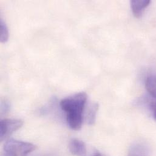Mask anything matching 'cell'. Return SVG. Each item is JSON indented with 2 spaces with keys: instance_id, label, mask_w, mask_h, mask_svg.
<instances>
[{
  "instance_id": "obj_4",
  "label": "cell",
  "mask_w": 156,
  "mask_h": 156,
  "mask_svg": "<svg viewBox=\"0 0 156 156\" xmlns=\"http://www.w3.org/2000/svg\"><path fill=\"white\" fill-rule=\"evenodd\" d=\"M69 148L72 154L76 156L86 155V147L84 143L77 139H73L70 141Z\"/></svg>"
},
{
  "instance_id": "obj_10",
  "label": "cell",
  "mask_w": 156,
  "mask_h": 156,
  "mask_svg": "<svg viewBox=\"0 0 156 156\" xmlns=\"http://www.w3.org/2000/svg\"><path fill=\"white\" fill-rule=\"evenodd\" d=\"M10 109V104L7 101H2L1 104V114L7 113Z\"/></svg>"
},
{
  "instance_id": "obj_12",
  "label": "cell",
  "mask_w": 156,
  "mask_h": 156,
  "mask_svg": "<svg viewBox=\"0 0 156 156\" xmlns=\"http://www.w3.org/2000/svg\"><path fill=\"white\" fill-rule=\"evenodd\" d=\"M102 156L99 153H96L95 154H94L93 156Z\"/></svg>"
},
{
  "instance_id": "obj_3",
  "label": "cell",
  "mask_w": 156,
  "mask_h": 156,
  "mask_svg": "<svg viewBox=\"0 0 156 156\" xmlns=\"http://www.w3.org/2000/svg\"><path fill=\"white\" fill-rule=\"evenodd\" d=\"M23 125L20 119H4L0 122V140L3 141L13 133L19 129Z\"/></svg>"
},
{
  "instance_id": "obj_2",
  "label": "cell",
  "mask_w": 156,
  "mask_h": 156,
  "mask_svg": "<svg viewBox=\"0 0 156 156\" xmlns=\"http://www.w3.org/2000/svg\"><path fill=\"white\" fill-rule=\"evenodd\" d=\"M36 148L32 144L9 139L4 145L3 156H27Z\"/></svg>"
},
{
  "instance_id": "obj_6",
  "label": "cell",
  "mask_w": 156,
  "mask_h": 156,
  "mask_svg": "<svg viewBox=\"0 0 156 156\" xmlns=\"http://www.w3.org/2000/svg\"><path fill=\"white\" fill-rule=\"evenodd\" d=\"M148 148L141 144H136L132 146L129 151L128 156H148Z\"/></svg>"
},
{
  "instance_id": "obj_8",
  "label": "cell",
  "mask_w": 156,
  "mask_h": 156,
  "mask_svg": "<svg viewBox=\"0 0 156 156\" xmlns=\"http://www.w3.org/2000/svg\"><path fill=\"white\" fill-rule=\"evenodd\" d=\"M145 87L151 97L156 100V76H151L147 78Z\"/></svg>"
},
{
  "instance_id": "obj_7",
  "label": "cell",
  "mask_w": 156,
  "mask_h": 156,
  "mask_svg": "<svg viewBox=\"0 0 156 156\" xmlns=\"http://www.w3.org/2000/svg\"><path fill=\"white\" fill-rule=\"evenodd\" d=\"M98 109V104L94 103L90 104L86 114V121L89 125H94L96 120V115Z\"/></svg>"
},
{
  "instance_id": "obj_1",
  "label": "cell",
  "mask_w": 156,
  "mask_h": 156,
  "mask_svg": "<svg viewBox=\"0 0 156 156\" xmlns=\"http://www.w3.org/2000/svg\"><path fill=\"white\" fill-rule=\"evenodd\" d=\"M87 94L79 92L60 101L62 109L66 112V120L68 126L73 130L78 131L83 123V114L87 101Z\"/></svg>"
},
{
  "instance_id": "obj_9",
  "label": "cell",
  "mask_w": 156,
  "mask_h": 156,
  "mask_svg": "<svg viewBox=\"0 0 156 156\" xmlns=\"http://www.w3.org/2000/svg\"><path fill=\"white\" fill-rule=\"evenodd\" d=\"M9 39L8 28L2 19L0 20V41L5 43Z\"/></svg>"
},
{
  "instance_id": "obj_5",
  "label": "cell",
  "mask_w": 156,
  "mask_h": 156,
  "mask_svg": "<svg viewBox=\"0 0 156 156\" xmlns=\"http://www.w3.org/2000/svg\"><path fill=\"white\" fill-rule=\"evenodd\" d=\"M149 0H132L131 1V7L133 14L137 18H139L143 14L145 8L150 4Z\"/></svg>"
},
{
  "instance_id": "obj_13",
  "label": "cell",
  "mask_w": 156,
  "mask_h": 156,
  "mask_svg": "<svg viewBox=\"0 0 156 156\" xmlns=\"http://www.w3.org/2000/svg\"><path fill=\"white\" fill-rule=\"evenodd\" d=\"M54 156V155H51V154H45V155H43V156Z\"/></svg>"
},
{
  "instance_id": "obj_11",
  "label": "cell",
  "mask_w": 156,
  "mask_h": 156,
  "mask_svg": "<svg viewBox=\"0 0 156 156\" xmlns=\"http://www.w3.org/2000/svg\"><path fill=\"white\" fill-rule=\"evenodd\" d=\"M150 107L151 110L153 112V118L154 119V120L156 121V100L154 101H151L150 103Z\"/></svg>"
}]
</instances>
